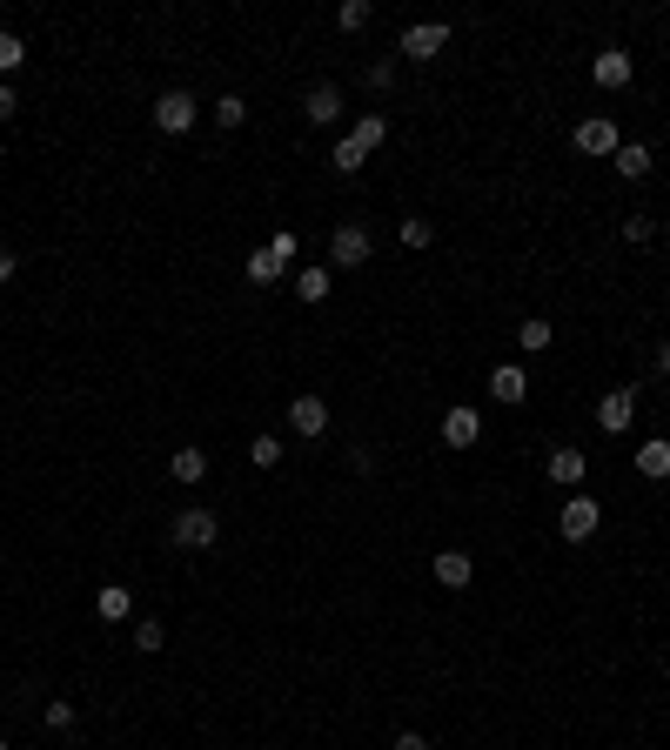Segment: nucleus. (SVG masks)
<instances>
[{
  "label": "nucleus",
  "mask_w": 670,
  "mask_h": 750,
  "mask_svg": "<svg viewBox=\"0 0 670 750\" xmlns=\"http://www.w3.org/2000/svg\"><path fill=\"white\" fill-rule=\"evenodd\" d=\"M516 342H523L530 355H543V349H550V322H523V329H516Z\"/></svg>",
  "instance_id": "28"
},
{
  "label": "nucleus",
  "mask_w": 670,
  "mask_h": 750,
  "mask_svg": "<svg viewBox=\"0 0 670 750\" xmlns=\"http://www.w3.org/2000/svg\"><path fill=\"white\" fill-rule=\"evenodd\" d=\"M289 429L302 442H322V436H329V402H322V396H295L289 402Z\"/></svg>",
  "instance_id": "5"
},
{
  "label": "nucleus",
  "mask_w": 670,
  "mask_h": 750,
  "mask_svg": "<svg viewBox=\"0 0 670 750\" xmlns=\"http://www.w3.org/2000/svg\"><path fill=\"white\" fill-rule=\"evenodd\" d=\"M369 228H362V221H342V228H335L329 235V268H362L369 262Z\"/></svg>",
  "instance_id": "3"
},
{
  "label": "nucleus",
  "mask_w": 670,
  "mask_h": 750,
  "mask_svg": "<svg viewBox=\"0 0 670 750\" xmlns=\"http://www.w3.org/2000/svg\"><path fill=\"white\" fill-rule=\"evenodd\" d=\"M349 141H356L362 155H369V148H382V141H389V114H362L356 128H349Z\"/></svg>",
  "instance_id": "18"
},
{
  "label": "nucleus",
  "mask_w": 670,
  "mask_h": 750,
  "mask_svg": "<svg viewBox=\"0 0 670 750\" xmlns=\"http://www.w3.org/2000/svg\"><path fill=\"white\" fill-rule=\"evenodd\" d=\"M329 268H302V275H295V295H302V302H322V295H329Z\"/></svg>",
  "instance_id": "23"
},
{
  "label": "nucleus",
  "mask_w": 670,
  "mask_h": 750,
  "mask_svg": "<svg viewBox=\"0 0 670 750\" xmlns=\"http://www.w3.org/2000/svg\"><path fill=\"white\" fill-rule=\"evenodd\" d=\"M362 81H369V88H396V61H369V74H362Z\"/></svg>",
  "instance_id": "31"
},
{
  "label": "nucleus",
  "mask_w": 670,
  "mask_h": 750,
  "mask_svg": "<svg viewBox=\"0 0 670 750\" xmlns=\"http://www.w3.org/2000/svg\"><path fill=\"white\" fill-rule=\"evenodd\" d=\"M74 717H81V710L67 704V697H54V704H47V730H74Z\"/></svg>",
  "instance_id": "30"
},
{
  "label": "nucleus",
  "mask_w": 670,
  "mask_h": 750,
  "mask_svg": "<svg viewBox=\"0 0 670 750\" xmlns=\"http://www.w3.org/2000/svg\"><path fill=\"white\" fill-rule=\"evenodd\" d=\"M583 449H550V483H583Z\"/></svg>",
  "instance_id": "19"
},
{
  "label": "nucleus",
  "mask_w": 670,
  "mask_h": 750,
  "mask_svg": "<svg viewBox=\"0 0 670 750\" xmlns=\"http://www.w3.org/2000/svg\"><path fill=\"white\" fill-rule=\"evenodd\" d=\"M630 74H637V61H630L624 47H603L597 61H590V81H597V88H630Z\"/></svg>",
  "instance_id": "10"
},
{
  "label": "nucleus",
  "mask_w": 670,
  "mask_h": 750,
  "mask_svg": "<svg viewBox=\"0 0 670 750\" xmlns=\"http://www.w3.org/2000/svg\"><path fill=\"white\" fill-rule=\"evenodd\" d=\"M208 114H215V128H242V121H248V101H242V94H222Z\"/></svg>",
  "instance_id": "25"
},
{
  "label": "nucleus",
  "mask_w": 670,
  "mask_h": 750,
  "mask_svg": "<svg viewBox=\"0 0 670 750\" xmlns=\"http://www.w3.org/2000/svg\"><path fill=\"white\" fill-rule=\"evenodd\" d=\"M134 650H141V657L168 650V630H161V617H141V623H134Z\"/></svg>",
  "instance_id": "21"
},
{
  "label": "nucleus",
  "mask_w": 670,
  "mask_h": 750,
  "mask_svg": "<svg viewBox=\"0 0 670 750\" xmlns=\"http://www.w3.org/2000/svg\"><path fill=\"white\" fill-rule=\"evenodd\" d=\"M664 684H670V670H664Z\"/></svg>",
  "instance_id": "40"
},
{
  "label": "nucleus",
  "mask_w": 670,
  "mask_h": 750,
  "mask_svg": "<svg viewBox=\"0 0 670 750\" xmlns=\"http://www.w3.org/2000/svg\"><path fill=\"white\" fill-rule=\"evenodd\" d=\"M476 436H483V416H476V409H449L443 416V442L449 449H469Z\"/></svg>",
  "instance_id": "13"
},
{
  "label": "nucleus",
  "mask_w": 670,
  "mask_h": 750,
  "mask_svg": "<svg viewBox=\"0 0 670 750\" xmlns=\"http://www.w3.org/2000/svg\"><path fill=\"white\" fill-rule=\"evenodd\" d=\"M389 750H429V737H423V730H402V737H396Z\"/></svg>",
  "instance_id": "33"
},
{
  "label": "nucleus",
  "mask_w": 670,
  "mask_h": 750,
  "mask_svg": "<svg viewBox=\"0 0 670 750\" xmlns=\"http://www.w3.org/2000/svg\"><path fill=\"white\" fill-rule=\"evenodd\" d=\"M21 61H27V41L21 34H0V74H21Z\"/></svg>",
  "instance_id": "27"
},
{
  "label": "nucleus",
  "mask_w": 670,
  "mask_h": 750,
  "mask_svg": "<svg viewBox=\"0 0 670 750\" xmlns=\"http://www.w3.org/2000/svg\"><path fill=\"white\" fill-rule=\"evenodd\" d=\"M369 14H376L369 0H342V7H335V27H342V34H362V27H369Z\"/></svg>",
  "instance_id": "22"
},
{
  "label": "nucleus",
  "mask_w": 670,
  "mask_h": 750,
  "mask_svg": "<svg viewBox=\"0 0 670 750\" xmlns=\"http://www.w3.org/2000/svg\"><path fill=\"white\" fill-rule=\"evenodd\" d=\"M630 416H637V382H624V389H610V396L597 402V429L603 436H624Z\"/></svg>",
  "instance_id": "4"
},
{
  "label": "nucleus",
  "mask_w": 670,
  "mask_h": 750,
  "mask_svg": "<svg viewBox=\"0 0 670 750\" xmlns=\"http://www.w3.org/2000/svg\"><path fill=\"white\" fill-rule=\"evenodd\" d=\"M168 536H175V550H215V536H222V516H215V509H181Z\"/></svg>",
  "instance_id": "1"
},
{
  "label": "nucleus",
  "mask_w": 670,
  "mask_h": 750,
  "mask_svg": "<svg viewBox=\"0 0 670 750\" xmlns=\"http://www.w3.org/2000/svg\"><path fill=\"white\" fill-rule=\"evenodd\" d=\"M14 108H21V101H14V88H7V81H0V128H7V121H14Z\"/></svg>",
  "instance_id": "34"
},
{
  "label": "nucleus",
  "mask_w": 670,
  "mask_h": 750,
  "mask_svg": "<svg viewBox=\"0 0 670 750\" xmlns=\"http://www.w3.org/2000/svg\"><path fill=\"white\" fill-rule=\"evenodd\" d=\"M664 248H670V228H664Z\"/></svg>",
  "instance_id": "38"
},
{
  "label": "nucleus",
  "mask_w": 670,
  "mask_h": 750,
  "mask_svg": "<svg viewBox=\"0 0 670 750\" xmlns=\"http://www.w3.org/2000/svg\"><path fill=\"white\" fill-rule=\"evenodd\" d=\"M362 161H369V155H362L356 141L342 134V141H335V155H329V168H335V175H362Z\"/></svg>",
  "instance_id": "24"
},
{
  "label": "nucleus",
  "mask_w": 670,
  "mask_h": 750,
  "mask_svg": "<svg viewBox=\"0 0 670 750\" xmlns=\"http://www.w3.org/2000/svg\"><path fill=\"white\" fill-rule=\"evenodd\" d=\"M282 268H289V262H282L275 248H255V255H248V282L268 288V282H282Z\"/></svg>",
  "instance_id": "17"
},
{
  "label": "nucleus",
  "mask_w": 670,
  "mask_h": 750,
  "mask_svg": "<svg viewBox=\"0 0 670 750\" xmlns=\"http://www.w3.org/2000/svg\"><path fill=\"white\" fill-rule=\"evenodd\" d=\"M94 610H101V623H121V617H134V590H128V583H108V590L94 596Z\"/></svg>",
  "instance_id": "15"
},
{
  "label": "nucleus",
  "mask_w": 670,
  "mask_h": 750,
  "mask_svg": "<svg viewBox=\"0 0 670 750\" xmlns=\"http://www.w3.org/2000/svg\"><path fill=\"white\" fill-rule=\"evenodd\" d=\"M0 750H14V744H7V737H0Z\"/></svg>",
  "instance_id": "37"
},
{
  "label": "nucleus",
  "mask_w": 670,
  "mask_h": 750,
  "mask_svg": "<svg viewBox=\"0 0 670 750\" xmlns=\"http://www.w3.org/2000/svg\"><path fill=\"white\" fill-rule=\"evenodd\" d=\"M657 375H670V342H657Z\"/></svg>",
  "instance_id": "36"
},
{
  "label": "nucleus",
  "mask_w": 670,
  "mask_h": 750,
  "mask_svg": "<svg viewBox=\"0 0 670 750\" xmlns=\"http://www.w3.org/2000/svg\"><path fill=\"white\" fill-rule=\"evenodd\" d=\"M429 570H436V583H443V590H469L476 563H469L463 550H436V563H429Z\"/></svg>",
  "instance_id": "11"
},
{
  "label": "nucleus",
  "mask_w": 670,
  "mask_h": 750,
  "mask_svg": "<svg viewBox=\"0 0 670 750\" xmlns=\"http://www.w3.org/2000/svg\"><path fill=\"white\" fill-rule=\"evenodd\" d=\"M637 476H650V483L670 476V436H650L644 449H637Z\"/></svg>",
  "instance_id": "14"
},
{
  "label": "nucleus",
  "mask_w": 670,
  "mask_h": 750,
  "mask_svg": "<svg viewBox=\"0 0 670 750\" xmlns=\"http://www.w3.org/2000/svg\"><path fill=\"white\" fill-rule=\"evenodd\" d=\"M0 155H7V141H0Z\"/></svg>",
  "instance_id": "39"
},
{
  "label": "nucleus",
  "mask_w": 670,
  "mask_h": 750,
  "mask_svg": "<svg viewBox=\"0 0 670 750\" xmlns=\"http://www.w3.org/2000/svg\"><path fill=\"white\" fill-rule=\"evenodd\" d=\"M610 161H617V175H624V181H644V175H650V161H657V155H650L644 141H624V148H617Z\"/></svg>",
  "instance_id": "16"
},
{
  "label": "nucleus",
  "mask_w": 670,
  "mask_h": 750,
  "mask_svg": "<svg viewBox=\"0 0 670 750\" xmlns=\"http://www.w3.org/2000/svg\"><path fill=\"white\" fill-rule=\"evenodd\" d=\"M168 476H175V483H201V476H208V456H201V449H175Z\"/></svg>",
  "instance_id": "20"
},
{
  "label": "nucleus",
  "mask_w": 670,
  "mask_h": 750,
  "mask_svg": "<svg viewBox=\"0 0 670 750\" xmlns=\"http://www.w3.org/2000/svg\"><path fill=\"white\" fill-rule=\"evenodd\" d=\"M302 114H309V128H335V121H342V88H335V81H315V88L302 94Z\"/></svg>",
  "instance_id": "9"
},
{
  "label": "nucleus",
  "mask_w": 670,
  "mask_h": 750,
  "mask_svg": "<svg viewBox=\"0 0 670 750\" xmlns=\"http://www.w3.org/2000/svg\"><path fill=\"white\" fill-rule=\"evenodd\" d=\"M490 396H496V402H523V396H530V369H516V362H496Z\"/></svg>",
  "instance_id": "12"
},
{
  "label": "nucleus",
  "mask_w": 670,
  "mask_h": 750,
  "mask_svg": "<svg viewBox=\"0 0 670 750\" xmlns=\"http://www.w3.org/2000/svg\"><path fill=\"white\" fill-rule=\"evenodd\" d=\"M195 94H181V88H168V94H161V101H155V128L161 134H188V128H195Z\"/></svg>",
  "instance_id": "7"
},
{
  "label": "nucleus",
  "mask_w": 670,
  "mask_h": 750,
  "mask_svg": "<svg viewBox=\"0 0 670 750\" xmlns=\"http://www.w3.org/2000/svg\"><path fill=\"white\" fill-rule=\"evenodd\" d=\"M14 268H21V262H14V248H0V288L14 282Z\"/></svg>",
  "instance_id": "35"
},
{
  "label": "nucleus",
  "mask_w": 670,
  "mask_h": 750,
  "mask_svg": "<svg viewBox=\"0 0 670 750\" xmlns=\"http://www.w3.org/2000/svg\"><path fill=\"white\" fill-rule=\"evenodd\" d=\"M402 242H409V248H429V242H436V228H429L423 215H409V221H402Z\"/></svg>",
  "instance_id": "29"
},
{
  "label": "nucleus",
  "mask_w": 670,
  "mask_h": 750,
  "mask_svg": "<svg viewBox=\"0 0 670 750\" xmlns=\"http://www.w3.org/2000/svg\"><path fill=\"white\" fill-rule=\"evenodd\" d=\"M557 530H563V543H590V536L603 530V503L597 496H570L563 516H557Z\"/></svg>",
  "instance_id": "2"
},
{
  "label": "nucleus",
  "mask_w": 670,
  "mask_h": 750,
  "mask_svg": "<svg viewBox=\"0 0 670 750\" xmlns=\"http://www.w3.org/2000/svg\"><path fill=\"white\" fill-rule=\"evenodd\" d=\"M248 463L275 469V463H282V436H255V442H248Z\"/></svg>",
  "instance_id": "26"
},
{
  "label": "nucleus",
  "mask_w": 670,
  "mask_h": 750,
  "mask_svg": "<svg viewBox=\"0 0 670 750\" xmlns=\"http://www.w3.org/2000/svg\"><path fill=\"white\" fill-rule=\"evenodd\" d=\"M443 47H449V27H443V21H416V27H402V54H409V61H436Z\"/></svg>",
  "instance_id": "8"
},
{
  "label": "nucleus",
  "mask_w": 670,
  "mask_h": 750,
  "mask_svg": "<svg viewBox=\"0 0 670 750\" xmlns=\"http://www.w3.org/2000/svg\"><path fill=\"white\" fill-rule=\"evenodd\" d=\"M650 235H657V228H650V215H630V221H624V242H650Z\"/></svg>",
  "instance_id": "32"
},
{
  "label": "nucleus",
  "mask_w": 670,
  "mask_h": 750,
  "mask_svg": "<svg viewBox=\"0 0 670 750\" xmlns=\"http://www.w3.org/2000/svg\"><path fill=\"white\" fill-rule=\"evenodd\" d=\"M577 148L583 155H617V148H624V134H617V121H610V114H590V121H577Z\"/></svg>",
  "instance_id": "6"
}]
</instances>
